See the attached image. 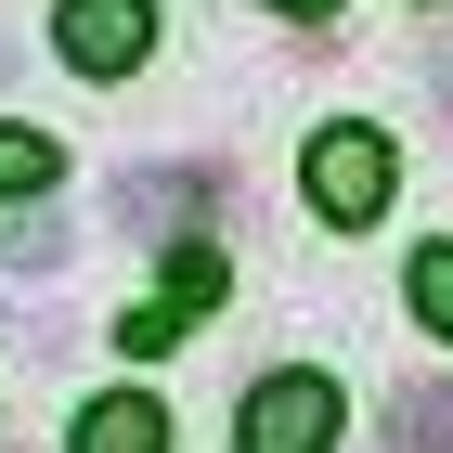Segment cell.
<instances>
[{
  "label": "cell",
  "mask_w": 453,
  "mask_h": 453,
  "mask_svg": "<svg viewBox=\"0 0 453 453\" xmlns=\"http://www.w3.org/2000/svg\"><path fill=\"white\" fill-rule=\"evenodd\" d=\"M220 285H234V259H220V246H181L169 285H156L142 311H117V349H169V337H195V311H208Z\"/></svg>",
  "instance_id": "4"
},
{
  "label": "cell",
  "mask_w": 453,
  "mask_h": 453,
  "mask_svg": "<svg viewBox=\"0 0 453 453\" xmlns=\"http://www.w3.org/2000/svg\"><path fill=\"white\" fill-rule=\"evenodd\" d=\"M78 453H169V415H156L142 388H117V402L78 415Z\"/></svg>",
  "instance_id": "5"
},
{
  "label": "cell",
  "mask_w": 453,
  "mask_h": 453,
  "mask_svg": "<svg viewBox=\"0 0 453 453\" xmlns=\"http://www.w3.org/2000/svg\"><path fill=\"white\" fill-rule=\"evenodd\" d=\"M324 441H337V388H324V376H259V388H246L234 453H324Z\"/></svg>",
  "instance_id": "2"
},
{
  "label": "cell",
  "mask_w": 453,
  "mask_h": 453,
  "mask_svg": "<svg viewBox=\"0 0 453 453\" xmlns=\"http://www.w3.org/2000/svg\"><path fill=\"white\" fill-rule=\"evenodd\" d=\"M208 195H220V169H130V181H117V208H130V220H195Z\"/></svg>",
  "instance_id": "6"
},
{
  "label": "cell",
  "mask_w": 453,
  "mask_h": 453,
  "mask_svg": "<svg viewBox=\"0 0 453 453\" xmlns=\"http://www.w3.org/2000/svg\"><path fill=\"white\" fill-rule=\"evenodd\" d=\"M0 195H52V142L39 130H0Z\"/></svg>",
  "instance_id": "9"
},
{
  "label": "cell",
  "mask_w": 453,
  "mask_h": 453,
  "mask_svg": "<svg viewBox=\"0 0 453 453\" xmlns=\"http://www.w3.org/2000/svg\"><path fill=\"white\" fill-rule=\"evenodd\" d=\"M298 181H311V208L349 234V220H376V208H388V142H376V130H324L311 156H298Z\"/></svg>",
  "instance_id": "3"
},
{
  "label": "cell",
  "mask_w": 453,
  "mask_h": 453,
  "mask_svg": "<svg viewBox=\"0 0 453 453\" xmlns=\"http://www.w3.org/2000/svg\"><path fill=\"white\" fill-rule=\"evenodd\" d=\"M388 441L402 453H453V388H402L388 402Z\"/></svg>",
  "instance_id": "7"
},
{
  "label": "cell",
  "mask_w": 453,
  "mask_h": 453,
  "mask_svg": "<svg viewBox=\"0 0 453 453\" xmlns=\"http://www.w3.org/2000/svg\"><path fill=\"white\" fill-rule=\"evenodd\" d=\"M402 298H415V324H427V337H453V246H427L415 273H402Z\"/></svg>",
  "instance_id": "8"
},
{
  "label": "cell",
  "mask_w": 453,
  "mask_h": 453,
  "mask_svg": "<svg viewBox=\"0 0 453 453\" xmlns=\"http://www.w3.org/2000/svg\"><path fill=\"white\" fill-rule=\"evenodd\" d=\"M52 52H65L78 78H130L142 52H156V0H65V13H52Z\"/></svg>",
  "instance_id": "1"
},
{
  "label": "cell",
  "mask_w": 453,
  "mask_h": 453,
  "mask_svg": "<svg viewBox=\"0 0 453 453\" xmlns=\"http://www.w3.org/2000/svg\"><path fill=\"white\" fill-rule=\"evenodd\" d=\"M273 13H324V0H273Z\"/></svg>",
  "instance_id": "10"
}]
</instances>
